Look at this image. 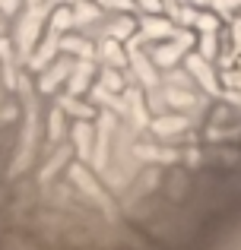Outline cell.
Returning a JSON list of instances; mask_svg holds the SVG:
<instances>
[{"label":"cell","mask_w":241,"mask_h":250,"mask_svg":"<svg viewBox=\"0 0 241 250\" xmlns=\"http://www.w3.org/2000/svg\"><path fill=\"white\" fill-rule=\"evenodd\" d=\"M210 3H213V0H191V6H197V10H206Z\"/></svg>","instance_id":"cell-26"},{"label":"cell","mask_w":241,"mask_h":250,"mask_svg":"<svg viewBox=\"0 0 241 250\" xmlns=\"http://www.w3.org/2000/svg\"><path fill=\"white\" fill-rule=\"evenodd\" d=\"M222 80H225V85H229L232 92H241V73H225Z\"/></svg>","instance_id":"cell-22"},{"label":"cell","mask_w":241,"mask_h":250,"mask_svg":"<svg viewBox=\"0 0 241 250\" xmlns=\"http://www.w3.org/2000/svg\"><path fill=\"white\" fill-rule=\"evenodd\" d=\"M73 10H70V6H61V10H54V16H51V22H48V29L51 32H57V35H64V32L70 29V25H73Z\"/></svg>","instance_id":"cell-10"},{"label":"cell","mask_w":241,"mask_h":250,"mask_svg":"<svg viewBox=\"0 0 241 250\" xmlns=\"http://www.w3.org/2000/svg\"><path fill=\"white\" fill-rule=\"evenodd\" d=\"M165 102L172 104V108H194L197 104V98L191 95V92H178V89H165Z\"/></svg>","instance_id":"cell-14"},{"label":"cell","mask_w":241,"mask_h":250,"mask_svg":"<svg viewBox=\"0 0 241 250\" xmlns=\"http://www.w3.org/2000/svg\"><path fill=\"white\" fill-rule=\"evenodd\" d=\"M197 42H200V57L213 61V57L219 54V32H210V35H197Z\"/></svg>","instance_id":"cell-13"},{"label":"cell","mask_w":241,"mask_h":250,"mask_svg":"<svg viewBox=\"0 0 241 250\" xmlns=\"http://www.w3.org/2000/svg\"><path fill=\"white\" fill-rule=\"evenodd\" d=\"M70 73H73V67H70V61H57L54 67H48L42 73V92H54L57 85L64 83V76L70 80Z\"/></svg>","instance_id":"cell-5"},{"label":"cell","mask_w":241,"mask_h":250,"mask_svg":"<svg viewBox=\"0 0 241 250\" xmlns=\"http://www.w3.org/2000/svg\"><path fill=\"white\" fill-rule=\"evenodd\" d=\"M178 35V29H175V22L168 16H162V13H143L140 19V38L143 42H172V38Z\"/></svg>","instance_id":"cell-2"},{"label":"cell","mask_w":241,"mask_h":250,"mask_svg":"<svg viewBox=\"0 0 241 250\" xmlns=\"http://www.w3.org/2000/svg\"><path fill=\"white\" fill-rule=\"evenodd\" d=\"M0 35H3V10H0Z\"/></svg>","instance_id":"cell-27"},{"label":"cell","mask_w":241,"mask_h":250,"mask_svg":"<svg viewBox=\"0 0 241 250\" xmlns=\"http://www.w3.org/2000/svg\"><path fill=\"white\" fill-rule=\"evenodd\" d=\"M187 130V117L172 114V117H155L153 121V133L155 136H175V133H184Z\"/></svg>","instance_id":"cell-6"},{"label":"cell","mask_w":241,"mask_h":250,"mask_svg":"<svg viewBox=\"0 0 241 250\" xmlns=\"http://www.w3.org/2000/svg\"><path fill=\"white\" fill-rule=\"evenodd\" d=\"M73 143H76V149H80V159H86L89 146H92V127H89V124H76L73 127Z\"/></svg>","instance_id":"cell-11"},{"label":"cell","mask_w":241,"mask_h":250,"mask_svg":"<svg viewBox=\"0 0 241 250\" xmlns=\"http://www.w3.org/2000/svg\"><path fill=\"white\" fill-rule=\"evenodd\" d=\"M38 22H42V0H32V10L25 13V19L19 22V35H16V48L22 61H29V54L35 51V42H38Z\"/></svg>","instance_id":"cell-1"},{"label":"cell","mask_w":241,"mask_h":250,"mask_svg":"<svg viewBox=\"0 0 241 250\" xmlns=\"http://www.w3.org/2000/svg\"><path fill=\"white\" fill-rule=\"evenodd\" d=\"M184 67H187V73H191L194 80H197L206 92H210V95H219V76L213 73V67H210V61H206V57L194 54V57H187Z\"/></svg>","instance_id":"cell-3"},{"label":"cell","mask_w":241,"mask_h":250,"mask_svg":"<svg viewBox=\"0 0 241 250\" xmlns=\"http://www.w3.org/2000/svg\"><path fill=\"white\" fill-rule=\"evenodd\" d=\"M64 108L73 111V114H80V117H92V108H86V104H76V98H64Z\"/></svg>","instance_id":"cell-20"},{"label":"cell","mask_w":241,"mask_h":250,"mask_svg":"<svg viewBox=\"0 0 241 250\" xmlns=\"http://www.w3.org/2000/svg\"><path fill=\"white\" fill-rule=\"evenodd\" d=\"M19 0H0V10H3V16H10V13H16Z\"/></svg>","instance_id":"cell-24"},{"label":"cell","mask_w":241,"mask_h":250,"mask_svg":"<svg viewBox=\"0 0 241 250\" xmlns=\"http://www.w3.org/2000/svg\"><path fill=\"white\" fill-rule=\"evenodd\" d=\"M136 6H143L146 13H165V6H162V0H133Z\"/></svg>","instance_id":"cell-21"},{"label":"cell","mask_w":241,"mask_h":250,"mask_svg":"<svg viewBox=\"0 0 241 250\" xmlns=\"http://www.w3.org/2000/svg\"><path fill=\"white\" fill-rule=\"evenodd\" d=\"M102 10H114V13H133V0H99Z\"/></svg>","instance_id":"cell-18"},{"label":"cell","mask_w":241,"mask_h":250,"mask_svg":"<svg viewBox=\"0 0 241 250\" xmlns=\"http://www.w3.org/2000/svg\"><path fill=\"white\" fill-rule=\"evenodd\" d=\"M197 35H210V32H219V13H206L200 10L197 13V22H194Z\"/></svg>","instance_id":"cell-12"},{"label":"cell","mask_w":241,"mask_h":250,"mask_svg":"<svg viewBox=\"0 0 241 250\" xmlns=\"http://www.w3.org/2000/svg\"><path fill=\"white\" fill-rule=\"evenodd\" d=\"M99 85H105L108 92H121L124 89V83H121V76H118V70H114V67H105V70H102V83Z\"/></svg>","instance_id":"cell-17"},{"label":"cell","mask_w":241,"mask_h":250,"mask_svg":"<svg viewBox=\"0 0 241 250\" xmlns=\"http://www.w3.org/2000/svg\"><path fill=\"white\" fill-rule=\"evenodd\" d=\"M51 136H61V111L51 114Z\"/></svg>","instance_id":"cell-23"},{"label":"cell","mask_w":241,"mask_h":250,"mask_svg":"<svg viewBox=\"0 0 241 250\" xmlns=\"http://www.w3.org/2000/svg\"><path fill=\"white\" fill-rule=\"evenodd\" d=\"M89 76H92V63L89 61H83L80 67H73V73H70V95H80V92H86V85H89Z\"/></svg>","instance_id":"cell-8"},{"label":"cell","mask_w":241,"mask_h":250,"mask_svg":"<svg viewBox=\"0 0 241 250\" xmlns=\"http://www.w3.org/2000/svg\"><path fill=\"white\" fill-rule=\"evenodd\" d=\"M73 16L80 19V22H89V19H95V16H99V10H95V6H89V3H83V0H80V6L73 10Z\"/></svg>","instance_id":"cell-19"},{"label":"cell","mask_w":241,"mask_h":250,"mask_svg":"<svg viewBox=\"0 0 241 250\" xmlns=\"http://www.w3.org/2000/svg\"><path fill=\"white\" fill-rule=\"evenodd\" d=\"M127 61H130V70H133V76L140 80L146 89H155V63H153V57H146L143 51H136V48H130L127 51Z\"/></svg>","instance_id":"cell-4"},{"label":"cell","mask_w":241,"mask_h":250,"mask_svg":"<svg viewBox=\"0 0 241 250\" xmlns=\"http://www.w3.org/2000/svg\"><path fill=\"white\" fill-rule=\"evenodd\" d=\"M210 6L219 13V16H225V19H235L241 13V0H213Z\"/></svg>","instance_id":"cell-16"},{"label":"cell","mask_w":241,"mask_h":250,"mask_svg":"<svg viewBox=\"0 0 241 250\" xmlns=\"http://www.w3.org/2000/svg\"><path fill=\"white\" fill-rule=\"evenodd\" d=\"M0 67H3L6 85H13V83H16V73H13V57H10V44H6V42H0Z\"/></svg>","instance_id":"cell-15"},{"label":"cell","mask_w":241,"mask_h":250,"mask_svg":"<svg viewBox=\"0 0 241 250\" xmlns=\"http://www.w3.org/2000/svg\"><path fill=\"white\" fill-rule=\"evenodd\" d=\"M61 51H67V54H76V57H83V61H92V44H89L86 38L64 35V38H61Z\"/></svg>","instance_id":"cell-7"},{"label":"cell","mask_w":241,"mask_h":250,"mask_svg":"<svg viewBox=\"0 0 241 250\" xmlns=\"http://www.w3.org/2000/svg\"><path fill=\"white\" fill-rule=\"evenodd\" d=\"M162 6H165V10L172 13V16H178V10H181V6H178V0H162Z\"/></svg>","instance_id":"cell-25"},{"label":"cell","mask_w":241,"mask_h":250,"mask_svg":"<svg viewBox=\"0 0 241 250\" xmlns=\"http://www.w3.org/2000/svg\"><path fill=\"white\" fill-rule=\"evenodd\" d=\"M102 57H105V63H108V67H114V70L127 63V57H124L118 38H108V42H102Z\"/></svg>","instance_id":"cell-9"}]
</instances>
